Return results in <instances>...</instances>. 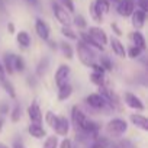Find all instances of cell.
I'll use <instances>...</instances> for the list:
<instances>
[{
	"instance_id": "21",
	"label": "cell",
	"mask_w": 148,
	"mask_h": 148,
	"mask_svg": "<svg viewBox=\"0 0 148 148\" xmlns=\"http://www.w3.org/2000/svg\"><path fill=\"white\" fill-rule=\"evenodd\" d=\"M49 65H51V58L49 57H42L39 61H38V64H36V67H35V76L38 77V79H42L45 74L48 73V70H49Z\"/></svg>"
},
{
	"instance_id": "35",
	"label": "cell",
	"mask_w": 148,
	"mask_h": 148,
	"mask_svg": "<svg viewBox=\"0 0 148 148\" xmlns=\"http://www.w3.org/2000/svg\"><path fill=\"white\" fill-rule=\"evenodd\" d=\"M57 119H58V115H55L52 110H47L45 115H44V121H45V123H47L49 128H54V126H55Z\"/></svg>"
},
{
	"instance_id": "31",
	"label": "cell",
	"mask_w": 148,
	"mask_h": 148,
	"mask_svg": "<svg viewBox=\"0 0 148 148\" xmlns=\"http://www.w3.org/2000/svg\"><path fill=\"white\" fill-rule=\"evenodd\" d=\"M9 118L13 123H18L21 119H22V105L21 103H15L13 108H10V112H9Z\"/></svg>"
},
{
	"instance_id": "30",
	"label": "cell",
	"mask_w": 148,
	"mask_h": 148,
	"mask_svg": "<svg viewBox=\"0 0 148 148\" xmlns=\"http://www.w3.org/2000/svg\"><path fill=\"white\" fill-rule=\"evenodd\" d=\"M89 80H90V83H92V84H95L96 87L103 86V84H106V74L92 71V73L89 74Z\"/></svg>"
},
{
	"instance_id": "45",
	"label": "cell",
	"mask_w": 148,
	"mask_h": 148,
	"mask_svg": "<svg viewBox=\"0 0 148 148\" xmlns=\"http://www.w3.org/2000/svg\"><path fill=\"white\" fill-rule=\"evenodd\" d=\"M6 31H8L9 35H15L16 34V25L13 22H8L6 23Z\"/></svg>"
},
{
	"instance_id": "22",
	"label": "cell",
	"mask_w": 148,
	"mask_h": 148,
	"mask_svg": "<svg viewBox=\"0 0 148 148\" xmlns=\"http://www.w3.org/2000/svg\"><path fill=\"white\" fill-rule=\"evenodd\" d=\"M28 132L32 138H36V139H42L47 136V131L45 128L42 126V123H34L31 122L29 126H28Z\"/></svg>"
},
{
	"instance_id": "49",
	"label": "cell",
	"mask_w": 148,
	"mask_h": 148,
	"mask_svg": "<svg viewBox=\"0 0 148 148\" xmlns=\"http://www.w3.org/2000/svg\"><path fill=\"white\" fill-rule=\"evenodd\" d=\"M0 148H9V147H6L5 144H2V142H0Z\"/></svg>"
},
{
	"instance_id": "43",
	"label": "cell",
	"mask_w": 148,
	"mask_h": 148,
	"mask_svg": "<svg viewBox=\"0 0 148 148\" xmlns=\"http://www.w3.org/2000/svg\"><path fill=\"white\" fill-rule=\"evenodd\" d=\"M73 147H74L73 141L70 138H67V136H64V139L61 142H58V148H73Z\"/></svg>"
},
{
	"instance_id": "37",
	"label": "cell",
	"mask_w": 148,
	"mask_h": 148,
	"mask_svg": "<svg viewBox=\"0 0 148 148\" xmlns=\"http://www.w3.org/2000/svg\"><path fill=\"white\" fill-rule=\"evenodd\" d=\"M42 148H58V136L57 135H49L45 138Z\"/></svg>"
},
{
	"instance_id": "8",
	"label": "cell",
	"mask_w": 148,
	"mask_h": 148,
	"mask_svg": "<svg viewBox=\"0 0 148 148\" xmlns=\"http://www.w3.org/2000/svg\"><path fill=\"white\" fill-rule=\"evenodd\" d=\"M135 0H118V2L115 3V10L116 13L123 18V19H128L132 12L135 10Z\"/></svg>"
},
{
	"instance_id": "4",
	"label": "cell",
	"mask_w": 148,
	"mask_h": 148,
	"mask_svg": "<svg viewBox=\"0 0 148 148\" xmlns=\"http://www.w3.org/2000/svg\"><path fill=\"white\" fill-rule=\"evenodd\" d=\"M84 103L86 106H89L93 110H110L108 106V102L105 100V97L100 93H90L84 97Z\"/></svg>"
},
{
	"instance_id": "1",
	"label": "cell",
	"mask_w": 148,
	"mask_h": 148,
	"mask_svg": "<svg viewBox=\"0 0 148 148\" xmlns=\"http://www.w3.org/2000/svg\"><path fill=\"white\" fill-rule=\"evenodd\" d=\"M74 52L77 54L79 61L84 65V67H90V64H93L97 60V51L93 49L92 47L86 45L83 41L77 39L76 41V47H74Z\"/></svg>"
},
{
	"instance_id": "20",
	"label": "cell",
	"mask_w": 148,
	"mask_h": 148,
	"mask_svg": "<svg viewBox=\"0 0 148 148\" xmlns=\"http://www.w3.org/2000/svg\"><path fill=\"white\" fill-rule=\"evenodd\" d=\"M58 51L62 54V57L67 60V61H71L74 60V55H76V52H74V47L70 41H61L58 42Z\"/></svg>"
},
{
	"instance_id": "7",
	"label": "cell",
	"mask_w": 148,
	"mask_h": 148,
	"mask_svg": "<svg viewBox=\"0 0 148 148\" xmlns=\"http://www.w3.org/2000/svg\"><path fill=\"white\" fill-rule=\"evenodd\" d=\"M34 29H35L36 36H38L41 41L47 42V41L51 38V28H49V25H48V22H47L45 19L36 18L35 22H34Z\"/></svg>"
},
{
	"instance_id": "47",
	"label": "cell",
	"mask_w": 148,
	"mask_h": 148,
	"mask_svg": "<svg viewBox=\"0 0 148 148\" xmlns=\"http://www.w3.org/2000/svg\"><path fill=\"white\" fill-rule=\"evenodd\" d=\"M13 148H26V147H25V144H23L22 141L15 139V141H13Z\"/></svg>"
},
{
	"instance_id": "27",
	"label": "cell",
	"mask_w": 148,
	"mask_h": 148,
	"mask_svg": "<svg viewBox=\"0 0 148 148\" xmlns=\"http://www.w3.org/2000/svg\"><path fill=\"white\" fill-rule=\"evenodd\" d=\"M60 32H61V35L64 36L65 41L76 42V41L79 39V32H77V31H74L73 26H61Z\"/></svg>"
},
{
	"instance_id": "33",
	"label": "cell",
	"mask_w": 148,
	"mask_h": 148,
	"mask_svg": "<svg viewBox=\"0 0 148 148\" xmlns=\"http://www.w3.org/2000/svg\"><path fill=\"white\" fill-rule=\"evenodd\" d=\"M89 15H90V18H92L95 22H97V23H102L103 19H105V16L93 6V3H90V6H89Z\"/></svg>"
},
{
	"instance_id": "3",
	"label": "cell",
	"mask_w": 148,
	"mask_h": 148,
	"mask_svg": "<svg viewBox=\"0 0 148 148\" xmlns=\"http://www.w3.org/2000/svg\"><path fill=\"white\" fill-rule=\"evenodd\" d=\"M51 10H52V15L54 18L57 19V22L61 25V26H71V18L73 15L68 13L57 0H52L51 2Z\"/></svg>"
},
{
	"instance_id": "11",
	"label": "cell",
	"mask_w": 148,
	"mask_h": 148,
	"mask_svg": "<svg viewBox=\"0 0 148 148\" xmlns=\"http://www.w3.org/2000/svg\"><path fill=\"white\" fill-rule=\"evenodd\" d=\"M87 119V115L82 110V108L79 105H74L71 108V116H70V123H73V126L76 128V131H79L82 128V125L84 123V121Z\"/></svg>"
},
{
	"instance_id": "36",
	"label": "cell",
	"mask_w": 148,
	"mask_h": 148,
	"mask_svg": "<svg viewBox=\"0 0 148 148\" xmlns=\"http://www.w3.org/2000/svg\"><path fill=\"white\" fill-rule=\"evenodd\" d=\"M57 2L71 15L76 13V5H74V0H57Z\"/></svg>"
},
{
	"instance_id": "6",
	"label": "cell",
	"mask_w": 148,
	"mask_h": 148,
	"mask_svg": "<svg viewBox=\"0 0 148 148\" xmlns=\"http://www.w3.org/2000/svg\"><path fill=\"white\" fill-rule=\"evenodd\" d=\"M70 77H71V67L65 62L60 64L54 73V86L58 87V86L70 82Z\"/></svg>"
},
{
	"instance_id": "15",
	"label": "cell",
	"mask_w": 148,
	"mask_h": 148,
	"mask_svg": "<svg viewBox=\"0 0 148 148\" xmlns=\"http://www.w3.org/2000/svg\"><path fill=\"white\" fill-rule=\"evenodd\" d=\"M70 128H71L70 119L67 116H58L57 123H55V126L52 129L55 131V135L57 136H67L68 132H70Z\"/></svg>"
},
{
	"instance_id": "19",
	"label": "cell",
	"mask_w": 148,
	"mask_h": 148,
	"mask_svg": "<svg viewBox=\"0 0 148 148\" xmlns=\"http://www.w3.org/2000/svg\"><path fill=\"white\" fill-rule=\"evenodd\" d=\"M129 121H131V123H132L135 128H138V129H141V131H144V132L148 131V119H147L144 115H141V112L131 113V115H129Z\"/></svg>"
},
{
	"instance_id": "32",
	"label": "cell",
	"mask_w": 148,
	"mask_h": 148,
	"mask_svg": "<svg viewBox=\"0 0 148 148\" xmlns=\"http://www.w3.org/2000/svg\"><path fill=\"white\" fill-rule=\"evenodd\" d=\"M144 54V51L142 49H139L138 47H135V45H129V47H126V58H131V60H138L141 55Z\"/></svg>"
},
{
	"instance_id": "44",
	"label": "cell",
	"mask_w": 148,
	"mask_h": 148,
	"mask_svg": "<svg viewBox=\"0 0 148 148\" xmlns=\"http://www.w3.org/2000/svg\"><path fill=\"white\" fill-rule=\"evenodd\" d=\"M47 45H48V48L51 49V51H54V52H57L58 51V41H55V39H48L47 41Z\"/></svg>"
},
{
	"instance_id": "48",
	"label": "cell",
	"mask_w": 148,
	"mask_h": 148,
	"mask_svg": "<svg viewBox=\"0 0 148 148\" xmlns=\"http://www.w3.org/2000/svg\"><path fill=\"white\" fill-rule=\"evenodd\" d=\"M3 125H5V121H3V116H0V132L3 129Z\"/></svg>"
},
{
	"instance_id": "14",
	"label": "cell",
	"mask_w": 148,
	"mask_h": 148,
	"mask_svg": "<svg viewBox=\"0 0 148 148\" xmlns=\"http://www.w3.org/2000/svg\"><path fill=\"white\" fill-rule=\"evenodd\" d=\"M15 35H16V44L22 51H26L32 47V36L28 31L21 29V31H16Z\"/></svg>"
},
{
	"instance_id": "41",
	"label": "cell",
	"mask_w": 148,
	"mask_h": 148,
	"mask_svg": "<svg viewBox=\"0 0 148 148\" xmlns=\"http://www.w3.org/2000/svg\"><path fill=\"white\" fill-rule=\"evenodd\" d=\"M9 112H10L9 102H6V100L0 102V116H6V115H9Z\"/></svg>"
},
{
	"instance_id": "24",
	"label": "cell",
	"mask_w": 148,
	"mask_h": 148,
	"mask_svg": "<svg viewBox=\"0 0 148 148\" xmlns=\"http://www.w3.org/2000/svg\"><path fill=\"white\" fill-rule=\"evenodd\" d=\"M0 87L3 89V92L9 96V99H12V100H16V97H18V93H16V89H15V84L9 80V79H5V80H2L0 82Z\"/></svg>"
},
{
	"instance_id": "26",
	"label": "cell",
	"mask_w": 148,
	"mask_h": 148,
	"mask_svg": "<svg viewBox=\"0 0 148 148\" xmlns=\"http://www.w3.org/2000/svg\"><path fill=\"white\" fill-rule=\"evenodd\" d=\"M2 65H3L8 76H13L15 74V70H13V52H5L3 54Z\"/></svg>"
},
{
	"instance_id": "34",
	"label": "cell",
	"mask_w": 148,
	"mask_h": 148,
	"mask_svg": "<svg viewBox=\"0 0 148 148\" xmlns=\"http://www.w3.org/2000/svg\"><path fill=\"white\" fill-rule=\"evenodd\" d=\"M109 147V139L106 136H96L90 145V148H108Z\"/></svg>"
},
{
	"instance_id": "23",
	"label": "cell",
	"mask_w": 148,
	"mask_h": 148,
	"mask_svg": "<svg viewBox=\"0 0 148 148\" xmlns=\"http://www.w3.org/2000/svg\"><path fill=\"white\" fill-rule=\"evenodd\" d=\"M71 26H74L77 31H86L89 23H87V19L82 13H74L71 18Z\"/></svg>"
},
{
	"instance_id": "38",
	"label": "cell",
	"mask_w": 148,
	"mask_h": 148,
	"mask_svg": "<svg viewBox=\"0 0 148 148\" xmlns=\"http://www.w3.org/2000/svg\"><path fill=\"white\" fill-rule=\"evenodd\" d=\"M26 84H28L31 89H36V86L39 84V79L35 76V73H34V74H29V76L26 77Z\"/></svg>"
},
{
	"instance_id": "40",
	"label": "cell",
	"mask_w": 148,
	"mask_h": 148,
	"mask_svg": "<svg viewBox=\"0 0 148 148\" xmlns=\"http://www.w3.org/2000/svg\"><path fill=\"white\" fill-rule=\"evenodd\" d=\"M23 3L28 5L31 9H35V10H39L41 6H42V0H23Z\"/></svg>"
},
{
	"instance_id": "5",
	"label": "cell",
	"mask_w": 148,
	"mask_h": 148,
	"mask_svg": "<svg viewBox=\"0 0 148 148\" xmlns=\"http://www.w3.org/2000/svg\"><path fill=\"white\" fill-rule=\"evenodd\" d=\"M122 102H123L129 109H134L135 112H144V110H145V103H144V100H142L138 95H135L134 92L126 90V92L123 93V96H122Z\"/></svg>"
},
{
	"instance_id": "39",
	"label": "cell",
	"mask_w": 148,
	"mask_h": 148,
	"mask_svg": "<svg viewBox=\"0 0 148 148\" xmlns=\"http://www.w3.org/2000/svg\"><path fill=\"white\" fill-rule=\"evenodd\" d=\"M110 29H112V32H113V36H118V38H122L125 34H123V31H122V28L119 26V23L118 22H112L110 23Z\"/></svg>"
},
{
	"instance_id": "42",
	"label": "cell",
	"mask_w": 148,
	"mask_h": 148,
	"mask_svg": "<svg viewBox=\"0 0 148 148\" xmlns=\"http://www.w3.org/2000/svg\"><path fill=\"white\" fill-rule=\"evenodd\" d=\"M135 6L136 9L148 13V0H135Z\"/></svg>"
},
{
	"instance_id": "28",
	"label": "cell",
	"mask_w": 148,
	"mask_h": 148,
	"mask_svg": "<svg viewBox=\"0 0 148 148\" xmlns=\"http://www.w3.org/2000/svg\"><path fill=\"white\" fill-rule=\"evenodd\" d=\"M13 70H15V74H23L26 71V62H25V58L19 54H13Z\"/></svg>"
},
{
	"instance_id": "16",
	"label": "cell",
	"mask_w": 148,
	"mask_h": 148,
	"mask_svg": "<svg viewBox=\"0 0 148 148\" xmlns=\"http://www.w3.org/2000/svg\"><path fill=\"white\" fill-rule=\"evenodd\" d=\"M79 39L80 41H83L86 45H89V47H92L93 49H96L97 52H105L106 51V47H103V45H100L96 39H93L86 31H79Z\"/></svg>"
},
{
	"instance_id": "12",
	"label": "cell",
	"mask_w": 148,
	"mask_h": 148,
	"mask_svg": "<svg viewBox=\"0 0 148 148\" xmlns=\"http://www.w3.org/2000/svg\"><path fill=\"white\" fill-rule=\"evenodd\" d=\"M26 113H28V118H29L31 122H34V123H42L44 122V115H42L41 106L36 100L31 102V105L26 109Z\"/></svg>"
},
{
	"instance_id": "25",
	"label": "cell",
	"mask_w": 148,
	"mask_h": 148,
	"mask_svg": "<svg viewBox=\"0 0 148 148\" xmlns=\"http://www.w3.org/2000/svg\"><path fill=\"white\" fill-rule=\"evenodd\" d=\"M97 62L102 65V68L106 71V73H112L113 68H115V64L112 61V58L109 55H106L105 52H102L100 55H97Z\"/></svg>"
},
{
	"instance_id": "2",
	"label": "cell",
	"mask_w": 148,
	"mask_h": 148,
	"mask_svg": "<svg viewBox=\"0 0 148 148\" xmlns=\"http://www.w3.org/2000/svg\"><path fill=\"white\" fill-rule=\"evenodd\" d=\"M105 129H106V132H108L110 136L119 138V136L125 135V132L128 131V122H126L125 119H122V118H112V119L106 123Z\"/></svg>"
},
{
	"instance_id": "17",
	"label": "cell",
	"mask_w": 148,
	"mask_h": 148,
	"mask_svg": "<svg viewBox=\"0 0 148 148\" xmlns=\"http://www.w3.org/2000/svg\"><path fill=\"white\" fill-rule=\"evenodd\" d=\"M73 93H74V87H73V84L70 82H67V83H64V84L57 87V99H58V102H67L73 96Z\"/></svg>"
},
{
	"instance_id": "13",
	"label": "cell",
	"mask_w": 148,
	"mask_h": 148,
	"mask_svg": "<svg viewBox=\"0 0 148 148\" xmlns=\"http://www.w3.org/2000/svg\"><path fill=\"white\" fill-rule=\"evenodd\" d=\"M129 19H131V25H132L134 29L142 31L145 28V23H147V13L135 8V10L132 12V15L129 16Z\"/></svg>"
},
{
	"instance_id": "29",
	"label": "cell",
	"mask_w": 148,
	"mask_h": 148,
	"mask_svg": "<svg viewBox=\"0 0 148 148\" xmlns=\"http://www.w3.org/2000/svg\"><path fill=\"white\" fill-rule=\"evenodd\" d=\"M93 6H95L103 16L109 15V13H110V9H112V3L109 2V0H95Z\"/></svg>"
},
{
	"instance_id": "10",
	"label": "cell",
	"mask_w": 148,
	"mask_h": 148,
	"mask_svg": "<svg viewBox=\"0 0 148 148\" xmlns=\"http://www.w3.org/2000/svg\"><path fill=\"white\" fill-rule=\"evenodd\" d=\"M108 45L110 47L113 55H116V57L121 58V60H125V58H126V47H125V44L121 41V38L113 36V35L109 36V42H108Z\"/></svg>"
},
{
	"instance_id": "9",
	"label": "cell",
	"mask_w": 148,
	"mask_h": 148,
	"mask_svg": "<svg viewBox=\"0 0 148 148\" xmlns=\"http://www.w3.org/2000/svg\"><path fill=\"white\" fill-rule=\"evenodd\" d=\"M86 32H87L93 39H96L100 45H103V47L108 45V42H109V35L106 34V31H105L102 26H97V25H95V26H87Z\"/></svg>"
},
{
	"instance_id": "46",
	"label": "cell",
	"mask_w": 148,
	"mask_h": 148,
	"mask_svg": "<svg viewBox=\"0 0 148 148\" xmlns=\"http://www.w3.org/2000/svg\"><path fill=\"white\" fill-rule=\"evenodd\" d=\"M5 79H8V74H6V71H5V68H3L2 62H0V82L5 80Z\"/></svg>"
},
{
	"instance_id": "18",
	"label": "cell",
	"mask_w": 148,
	"mask_h": 148,
	"mask_svg": "<svg viewBox=\"0 0 148 148\" xmlns=\"http://www.w3.org/2000/svg\"><path fill=\"white\" fill-rule=\"evenodd\" d=\"M129 39L132 42V45L138 47L139 49H142L144 52L147 51V39H145V35L142 34V31H138V29H134L129 35Z\"/></svg>"
}]
</instances>
